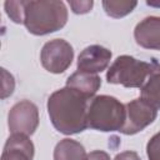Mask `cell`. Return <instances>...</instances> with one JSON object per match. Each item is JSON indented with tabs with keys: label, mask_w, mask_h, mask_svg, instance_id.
<instances>
[{
	"label": "cell",
	"mask_w": 160,
	"mask_h": 160,
	"mask_svg": "<svg viewBox=\"0 0 160 160\" xmlns=\"http://www.w3.org/2000/svg\"><path fill=\"white\" fill-rule=\"evenodd\" d=\"M89 99L68 86L54 91L48 99V114L52 126L64 135L88 129Z\"/></svg>",
	"instance_id": "obj_1"
},
{
	"label": "cell",
	"mask_w": 160,
	"mask_h": 160,
	"mask_svg": "<svg viewBox=\"0 0 160 160\" xmlns=\"http://www.w3.org/2000/svg\"><path fill=\"white\" fill-rule=\"evenodd\" d=\"M68 9L59 0H29L24 1V25L32 35H46L65 26Z\"/></svg>",
	"instance_id": "obj_2"
},
{
	"label": "cell",
	"mask_w": 160,
	"mask_h": 160,
	"mask_svg": "<svg viewBox=\"0 0 160 160\" xmlns=\"http://www.w3.org/2000/svg\"><path fill=\"white\" fill-rule=\"evenodd\" d=\"M160 70V64L156 60L144 61L130 55L118 56L110 65L106 72L109 84L122 85L124 88H140L156 71Z\"/></svg>",
	"instance_id": "obj_3"
},
{
	"label": "cell",
	"mask_w": 160,
	"mask_h": 160,
	"mask_svg": "<svg viewBox=\"0 0 160 160\" xmlns=\"http://www.w3.org/2000/svg\"><path fill=\"white\" fill-rule=\"evenodd\" d=\"M126 120L125 105L114 96H94L88 108V128L102 131H120Z\"/></svg>",
	"instance_id": "obj_4"
},
{
	"label": "cell",
	"mask_w": 160,
	"mask_h": 160,
	"mask_svg": "<svg viewBox=\"0 0 160 160\" xmlns=\"http://www.w3.org/2000/svg\"><path fill=\"white\" fill-rule=\"evenodd\" d=\"M74 49L64 39H54L44 44L40 51V61L45 70L52 74H61L71 65Z\"/></svg>",
	"instance_id": "obj_5"
},
{
	"label": "cell",
	"mask_w": 160,
	"mask_h": 160,
	"mask_svg": "<svg viewBox=\"0 0 160 160\" xmlns=\"http://www.w3.org/2000/svg\"><path fill=\"white\" fill-rule=\"evenodd\" d=\"M8 126L11 134H20L30 136L39 126L38 106L30 100H21L16 102L9 111Z\"/></svg>",
	"instance_id": "obj_6"
},
{
	"label": "cell",
	"mask_w": 160,
	"mask_h": 160,
	"mask_svg": "<svg viewBox=\"0 0 160 160\" xmlns=\"http://www.w3.org/2000/svg\"><path fill=\"white\" fill-rule=\"evenodd\" d=\"M126 109V120L120 130L125 135H135L142 131L146 126L154 122L158 116V110L150 104L144 101L141 98L134 99L125 104Z\"/></svg>",
	"instance_id": "obj_7"
},
{
	"label": "cell",
	"mask_w": 160,
	"mask_h": 160,
	"mask_svg": "<svg viewBox=\"0 0 160 160\" xmlns=\"http://www.w3.org/2000/svg\"><path fill=\"white\" fill-rule=\"evenodd\" d=\"M111 51L101 45H90L85 48L78 56V70L89 72V74H99L104 71L111 60Z\"/></svg>",
	"instance_id": "obj_8"
},
{
	"label": "cell",
	"mask_w": 160,
	"mask_h": 160,
	"mask_svg": "<svg viewBox=\"0 0 160 160\" xmlns=\"http://www.w3.org/2000/svg\"><path fill=\"white\" fill-rule=\"evenodd\" d=\"M134 38L141 48L160 51V16H148L138 22Z\"/></svg>",
	"instance_id": "obj_9"
},
{
	"label": "cell",
	"mask_w": 160,
	"mask_h": 160,
	"mask_svg": "<svg viewBox=\"0 0 160 160\" xmlns=\"http://www.w3.org/2000/svg\"><path fill=\"white\" fill-rule=\"evenodd\" d=\"M34 151L35 148L29 136L11 134L4 145L1 160H32Z\"/></svg>",
	"instance_id": "obj_10"
},
{
	"label": "cell",
	"mask_w": 160,
	"mask_h": 160,
	"mask_svg": "<svg viewBox=\"0 0 160 160\" xmlns=\"http://www.w3.org/2000/svg\"><path fill=\"white\" fill-rule=\"evenodd\" d=\"M66 86L74 89L88 99H92L101 86V79L98 74H89L78 70L68 78Z\"/></svg>",
	"instance_id": "obj_11"
},
{
	"label": "cell",
	"mask_w": 160,
	"mask_h": 160,
	"mask_svg": "<svg viewBox=\"0 0 160 160\" xmlns=\"http://www.w3.org/2000/svg\"><path fill=\"white\" fill-rule=\"evenodd\" d=\"M85 148L79 141L65 138L60 140L54 149V160H86Z\"/></svg>",
	"instance_id": "obj_12"
},
{
	"label": "cell",
	"mask_w": 160,
	"mask_h": 160,
	"mask_svg": "<svg viewBox=\"0 0 160 160\" xmlns=\"http://www.w3.org/2000/svg\"><path fill=\"white\" fill-rule=\"evenodd\" d=\"M140 98L156 110H160V70L154 72L141 86Z\"/></svg>",
	"instance_id": "obj_13"
},
{
	"label": "cell",
	"mask_w": 160,
	"mask_h": 160,
	"mask_svg": "<svg viewBox=\"0 0 160 160\" xmlns=\"http://www.w3.org/2000/svg\"><path fill=\"white\" fill-rule=\"evenodd\" d=\"M101 4L106 15L114 19H120L126 16L138 5L136 1H121V0H104Z\"/></svg>",
	"instance_id": "obj_14"
},
{
	"label": "cell",
	"mask_w": 160,
	"mask_h": 160,
	"mask_svg": "<svg viewBox=\"0 0 160 160\" xmlns=\"http://www.w3.org/2000/svg\"><path fill=\"white\" fill-rule=\"evenodd\" d=\"M4 8H5V12L10 18V20H12L15 24L24 22V0L5 1Z\"/></svg>",
	"instance_id": "obj_15"
},
{
	"label": "cell",
	"mask_w": 160,
	"mask_h": 160,
	"mask_svg": "<svg viewBox=\"0 0 160 160\" xmlns=\"http://www.w3.org/2000/svg\"><path fill=\"white\" fill-rule=\"evenodd\" d=\"M2 75V84H1V99H6L14 92L15 89V80L14 76L6 71V69H1Z\"/></svg>",
	"instance_id": "obj_16"
},
{
	"label": "cell",
	"mask_w": 160,
	"mask_h": 160,
	"mask_svg": "<svg viewBox=\"0 0 160 160\" xmlns=\"http://www.w3.org/2000/svg\"><path fill=\"white\" fill-rule=\"evenodd\" d=\"M146 155L149 160H160V131L148 141Z\"/></svg>",
	"instance_id": "obj_17"
},
{
	"label": "cell",
	"mask_w": 160,
	"mask_h": 160,
	"mask_svg": "<svg viewBox=\"0 0 160 160\" xmlns=\"http://www.w3.org/2000/svg\"><path fill=\"white\" fill-rule=\"evenodd\" d=\"M72 10V12L75 14H86L89 12L92 6H94V1L91 0H85V1H75V0H69L68 2Z\"/></svg>",
	"instance_id": "obj_18"
},
{
	"label": "cell",
	"mask_w": 160,
	"mask_h": 160,
	"mask_svg": "<svg viewBox=\"0 0 160 160\" xmlns=\"http://www.w3.org/2000/svg\"><path fill=\"white\" fill-rule=\"evenodd\" d=\"M86 160H111L109 154L106 151L102 150H94L88 154V159Z\"/></svg>",
	"instance_id": "obj_19"
},
{
	"label": "cell",
	"mask_w": 160,
	"mask_h": 160,
	"mask_svg": "<svg viewBox=\"0 0 160 160\" xmlns=\"http://www.w3.org/2000/svg\"><path fill=\"white\" fill-rule=\"evenodd\" d=\"M114 160H141V159L138 155V152L131 151V150H128V151H122V152L118 154L114 158Z\"/></svg>",
	"instance_id": "obj_20"
},
{
	"label": "cell",
	"mask_w": 160,
	"mask_h": 160,
	"mask_svg": "<svg viewBox=\"0 0 160 160\" xmlns=\"http://www.w3.org/2000/svg\"><path fill=\"white\" fill-rule=\"evenodd\" d=\"M146 5L152 6V8H160V0H148Z\"/></svg>",
	"instance_id": "obj_21"
}]
</instances>
